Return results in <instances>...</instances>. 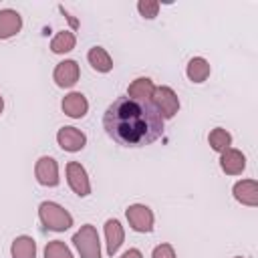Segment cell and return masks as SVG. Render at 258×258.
<instances>
[{"instance_id": "obj_1", "label": "cell", "mask_w": 258, "mask_h": 258, "mask_svg": "<svg viewBox=\"0 0 258 258\" xmlns=\"http://www.w3.org/2000/svg\"><path fill=\"white\" fill-rule=\"evenodd\" d=\"M105 133L123 147H143L163 135V119L151 103L117 97L103 115Z\"/></svg>"}, {"instance_id": "obj_2", "label": "cell", "mask_w": 258, "mask_h": 258, "mask_svg": "<svg viewBox=\"0 0 258 258\" xmlns=\"http://www.w3.org/2000/svg\"><path fill=\"white\" fill-rule=\"evenodd\" d=\"M38 220L42 224L44 230H50V232H64L73 226V216L69 210H64L60 204L56 202H40L38 206Z\"/></svg>"}, {"instance_id": "obj_3", "label": "cell", "mask_w": 258, "mask_h": 258, "mask_svg": "<svg viewBox=\"0 0 258 258\" xmlns=\"http://www.w3.org/2000/svg\"><path fill=\"white\" fill-rule=\"evenodd\" d=\"M73 244L81 258H101V240L93 224H83L73 234Z\"/></svg>"}, {"instance_id": "obj_4", "label": "cell", "mask_w": 258, "mask_h": 258, "mask_svg": "<svg viewBox=\"0 0 258 258\" xmlns=\"http://www.w3.org/2000/svg\"><path fill=\"white\" fill-rule=\"evenodd\" d=\"M151 105H153V109L159 113V117H161L163 121H167V119H173V117L177 115V111H179V97H177V93H175L171 87L159 85V87H155V91H153Z\"/></svg>"}, {"instance_id": "obj_5", "label": "cell", "mask_w": 258, "mask_h": 258, "mask_svg": "<svg viewBox=\"0 0 258 258\" xmlns=\"http://www.w3.org/2000/svg\"><path fill=\"white\" fill-rule=\"evenodd\" d=\"M125 218L131 226V230L139 232V234H147L153 230V224H155V216H153V210L145 204H131L127 210H125Z\"/></svg>"}, {"instance_id": "obj_6", "label": "cell", "mask_w": 258, "mask_h": 258, "mask_svg": "<svg viewBox=\"0 0 258 258\" xmlns=\"http://www.w3.org/2000/svg\"><path fill=\"white\" fill-rule=\"evenodd\" d=\"M34 177L40 185L44 187H56L60 183V173H58V163L50 155H42L34 163Z\"/></svg>"}, {"instance_id": "obj_7", "label": "cell", "mask_w": 258, "mask_h": 258, "mask_svg": "<svg viewBox=\"0 0 258 258\" xmlns=\"http://www.w3.org/2000/svg\"><path fill=\"white\" fill-rule=\"evenodd\" d=\"M64 171H67V183H69V187L79 198H87L91 194V179H89L87 169L79 161H69Z\"/></svg>"}, {"instance_id": "obj_8", "label": "cell", "mask_w": 258, "mask_h": 258, "mask_svg": "<svg viewBox=\"0 0 258 258\" xmlns=\"http://www.w3.org/2000/svg\"><path fill=\"white\" fill-rule=\"evenodd\" d=\"M79 77H81V67H79V62L73 60V58L60 60V62L54 67V71H52V81H54L56 87H60V89H71V87H75L77 81H79Z\"/></svg>"}, {"instance_id": "obj_9", "label": "cell", "mask_w": 258, "mask_h": 258, "mask_svg": "<svg viewBox=\"0 0 258 258\" xmlns=\"http://www.w3.org/2000/svg\"><path fill=\"white\" fill-rule=\"evenodd\" d=\"M56 143L60 149H64L69 153H77L87 145V135L73 125H64L56 131Z\"/></svg>"}, {"instance_id": "obj_10", "label": "cell", "mask_w": 258, "mask_h": 258, "mask_svg": "<svg viewBox=\"0 0 258 258\" xmlns=\"http://www.w3.org/2000/svg\"><path fill=\"white\" fill-rule=\"evenodd\" d=\"M60 109L71 119H83L87 115V111H89V101L81 91H71V93H67L62 97Z\"/></svg>"}, {"instance_id": "obj_11", "label": "cell", "mask_w": 258, "mask_h": 258, "mask_svg": "<svg viewBox=\"0 0 258 258\" xmlns=\"http://www.w3.org/2000/svg\"><path fill=\"white\" fill-rule=\"evenodd\" d=\"M232 196L238 204L256 208L258 206V181L256 179H238L232 185Z\"/></svg>"}, {"instance_id": "obj_12", "label": "cell", "mask_w": 258, "mask_h": 258, "mask_svg": "<svg viewBox=\"0 0 258 258\" xmlns=\"http://www.w3.org/2000/svg\"><path fill=\"white\" fill-rule=\"evenodd\" d=\"M22 30V16L14 8L0 10V40H8Z\"/></svg>"}, {"instance_id": "obj_13", "label": "cell", "mask_w": 258, "mask_h": 258, "mask_svg": "<svg viewBox=\"0 0 258 258\" xmlns=\"http://www.w3.org/2000/svg\"><path fill=\"white\" fill-rule=\"evenodd\" d=\"M220 167L226 175H240L246 169V155L240 149L230 147L220 153Z\"/></svg>"}, {"instance_id": "obj_14", "label": "cell", "mask_w": 258, "mask_h": 258, "mask_svg": "<svg viewBox=\"0 0 258 258\" xmlns=\"http://www.w3.org/2000/svg\"><path fill=\"white\" fill-rule=\"evenodd\" d=\"M125 242V230L117 218H109L105 222V244H107V254L115 256L119 248Z\"/></svg>"}, {"instance_id": "obj_15", "label": "cell", "mask_w": 258, "mask_h": 258, "mask_svg": "<svg viewBox=\"0 0 258 258\" xmlns=\"http://www.w3.org/2000/svg\"><path fill=\"white\" fill-rule=\"evenodd\" d=\"M153 91H155V83L149 77H137L135 81L129 83L127 97L135 99V101H141V103H151Z\"/></svg>"}, {"instance_id": "obj_16", "label": "cell", "mask_w": 258, "mask_h": 258, "mask_svg": "<svg viewBox=\"0 0 258 258\" xmlns=\"http://www.w3.org/2000/svg\"><path fill=\"white\" fill-rule=\"evenodd\" d=\"M210 73H212V67H210V62H208L204 56H194V58H189V62H187V67H185L187 79H189L191 83H196V85L208 81Z\"/></svg>"}, {"instance_id": "obj_17", "label": "cell", "mask_w": 258, "mask_h": 258, "mask_svg": "<svg viewBox=\"0 0 258 258\" xmlns=\"http://www.w3.org/2000/svg\"><path fill=\"white\" fill-rule=\"evenodd\" d=\"M10 256L12 258H36V242L32 236H16L10 246Z\"/></svg>"}, {"instance_id": "obj_18", "label": "cell", "mask_w": 258, "mask_h": 258, "mask_svg": "<svg viewBox=\"0 0 258 258\" xmlns=\"http://www.w3.org/2000/svg\"><path fill=\"white\" fill-rule=\"evenodd\" d=\"M87 60L97 73H109L113 69V58L103 46H91L87 52Z\"/></svg>"}, {"instance_id": "obj_19", "label": "cell", "mask_w": 258, "mask_h": 258, "mask_svg": "<svg viewBox=\"0 0 258 258\" xmlns=\"http://www.w3.org/2000/svg\"><path fill=\"white\" fill-rule=\"evenodd\" d=\"M75 44H77L75 32H73V30H60V32H56V34L52 36V40H50V50H52L54 54H67V52H71V50L75 48Z\"/></svg>"}, {"instance_id": "obj_20", "label": "cell", "mask_w": 258, "mask_h": 258, "mask_svg": "<svg viewBox=\"0 0 258 258\" xmlns=\"http://www.w3.org/2000/svg\"><path fill=\"white\" fill-rule=\"evenodd\" d=\"M208 143H210V147H212L216 153H224L226 149L232 147V133H230L228 129H224V127H216V129L210 131Z\"/></svg>"}, {"instance_id": "obj_21", "label": "cell", "mask_w": 258, "mask_h": 258, "mask_svg": "<svg viewBox=\"0 0 258 258\" xmlns=\"http://www.w3.org/2000/svg\"><path fill=\"white\" fill-rule=\"evenodd\" d=\"M44 258H75V256L62 240H50L44 246Z\"/></svg>"}, {"instance_id": "obj_22", "label": "cell", "mask_w": 258, "mask_h": 258, "mask_svg": "<svg viewBox=\"0 0 258 258\" xmlns=\"http://www.w3.org/2000/svg\"><path fill=\"white\" fill-rule=\"evenodd\" d=\"M159 8H161V4H159L157 0H139V2H137V12H139L143 18H147V20L155 18L157 12H159Z\"/></svg>"}, {"instance_id": "obj_23", "label": "cell", "mask_w": 258, "mask_h": 258, "mask_svg": "<svg viewBox=\"0 0 258 258\" xmlns=\"http://www.w3.org/2000/svg\"><path fill=\"white\" fill-rule=\"evenodd\" d=\"M151 258H177V254H175V248L171 244L163 242V244H159V246L153 248Z\"/></svg>"}, {"instance_id": "obj_24", "label": "cell", "mask_w": 258, "mask_h": 258, "mask_svg": "<svg viewBox=\"0 0 258 258\" xmlns=\"http://www.w3.org/2000/svg\"><path fill=\"white\" fill-rule=\"evenodd\" d=\"M119 258H143V254H141V250H137V248H129V250H125Z\"/></svg>"}, {"instance_id": "obj_25", "label": "cell", "mask_w": 258, "mask_h": 258, "mask_svg": "<svg viewBox=\"0 0 258 258\" xmlns=\"http://www.w3.org/2000/svg\"><path fill=\"white\" fill-rule=\"evenodd\" d=\"M2 111H4V97L0 95V115H2Z\"/></svg>"}, {"instance_id": "obj_26", "label": "cell", "mask_w": 258, "mask_h": 258, "mask_svg": "<svg viewBox=\"0 0 258 258\" xmlns=\"http://www.w3.org/2000/svg\"><path fill=\"white\" fill-rule=\"evenodd\" d=\"M234 258H242V256H234Z\"/></svg>"}]
</instances>
